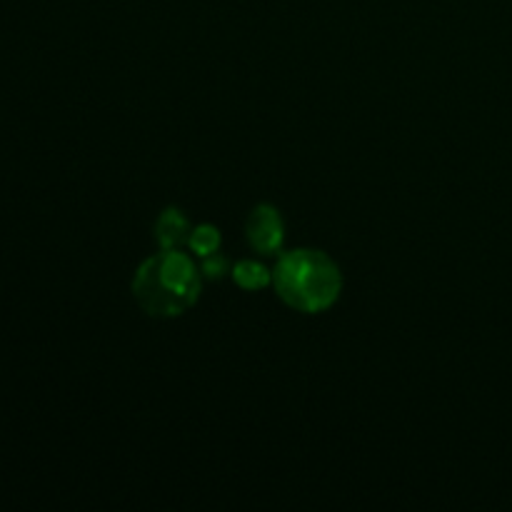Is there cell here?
Listing matches in <instances>:
<instances>
[{
  "label": "cell",
  "instance_id": "7",
  "mask_svg": "<svg viewBox=\"0 0 512 512\" xmlns=\"http://www.w3.org/2000/svg\"><path fill=\"white\" fill-rule=\"evenodd\" d=\"M230 263H228V258H225L223 253H213V255H205L203 258V265H200V273L205 275V278H210V280H218V278H223L225 273H230Z\"/></svg>",
  "mask_w": 512,
  "mask_h": 512
},
{
  "label": "cell",
  "instance_id": "3",
  "mask_svg": "<svg viewBox=\"0 0 512 512\" xmlns=\"http://www.w3.org/2000/svg\"><path fill=\"white\" fill-rule=\"evenodd\" d=\"M245 238L255 253H278L285 240V223L280 218V210L268 203L255 205L253 213L248 215V223H245Z\"/></svg>",
  "mask_w": 512,
  "mask_h": 512
},
{
  "label": "cell",
  "instance_id": "6",
  "mask_svg": "<svg viewBox=\"0 0 512 512\" xmlns=\"http://www.w3.org/2000/svg\"><path fill=\"white\" fill-rule=\"evenodd\" d=\"M220 243H223V238H220V230L215 228V225L203 223V225H198V228L190 230L188 248H190V253H195L198 258L218 253Z\"/></svg>",
  "mask_w": 512,
  "mask_h": 512
},
{
  "label": "cell",
  "instance_id": "2",
  "mask_svg": "<svg viewBox=\"0 0 512 512\" xmlns=\"http://www.w3.org/2000/svg\"><path fill=\"white\" fill-rule=\"evenodd\" d=\"M273 285L288 308L315 315L333 308L343 290V275L338 263L323 250L298 248L280 255L273 270Z\"/></svg>",
  "mask_w": 512,
  "mask_h": 512
},
{
  "label": "cell",
  "instance_id": "1",
  "mask_svg": "<svg viewBox=\"0 0 512 512\" xmlns=\"http://www.w3.org/2000/svg\"><path fill=\"white\" fill-rule=\"evenodd\" d=\"M133 295L153 318H178L200 295L198 265L180 248H160L135 270Z\"/></svg>",
  "mask_w": 512,
  "mask_h": 512
},
{
  "label": "cell",
  "instance_id": "4",
  "mask_svg": "<svg viewBox=\"0 0 512 512\" xmlns=\"http://www.w3.org/2000/svg\"><path fill=\"white\" fill-rule=\"evenodd\" d=\"M190 220L185 218L183 210L168 208L158 215L155 220V240H158L160 248H180V245H188L190 238Z\"/></svg>",
  "mask_w": 512,
  "mask_h": 512
},
{
  "label": "cell",
  "instance_id": "5",
  "mask_svg": "<svg viewBox=\"0 0 512 512\" xmlns=\"http://www.w3.org/2000/svg\"><path fill=\"white\" fill-rule=\"evenodd\" d=\"M230 273H233V280L243 290H263L273 283V273L258 260H240V263L233 265Z\"/></svg>",
  "mask_w": 512,
  "mask_h": 512
}]
</instances>
